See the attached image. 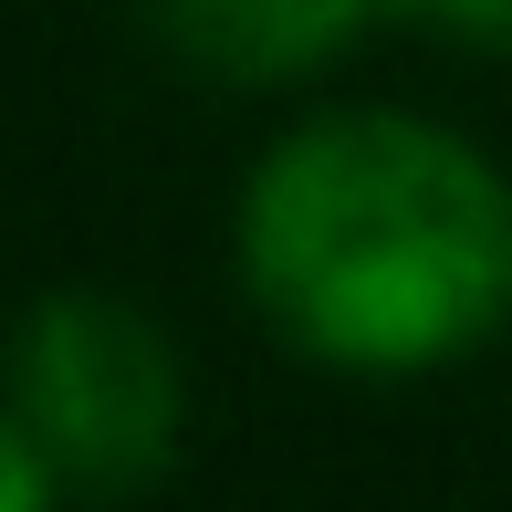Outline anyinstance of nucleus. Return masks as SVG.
Here are the masks:
<instances>
[{
	"label": "nucleus",
	"instance_id": "1",
	"mask_svg": "<svg viewBox=\"0 0 512 512\" xmlns=\"http://www.w3.org/2000/svg\"><path fill=\"white\" fill-rule=\"evenodd\" d=\"M241 283L324 366H450L512 314V178L418 115H314L251 168Z\"/></svg>",
	"mask_w": 512,
	"mask_h": 512
},
{
	"label": "nucleus",
	"instance_id": "2",
	"mask_svg": "<svg viewBox=\"0 0 512 512\" xmlns=\"http://www.w3.org/2000/svg\"><path fill=\"white\" fill-rule=\"evenodd\" d=\"M11 408L63 481L126 492L178 450V356L115 293H42L11 356Z\"/></svg>",
	"mask_w": 512,
	"mask_h": 512
},
{
	"label": "nucleus",
	"instance_id": "3",
	"mask_svg": "<svg viewBox=\"0 0 512 512\" xmlns=\"http://www.w3.org/2000/svg\"><path fill=\"white\" fill-rule=\"evenodd\" d=\"M147 21L209 74L283 84V74H314L324 53L356 42L366 0H147Z\"/></svg>",
	"mask_w": 512,
	"mask_h": 512
},
{
	"label": "nucleus",
	"instance_id": "4",
	"mask_svg": "<svg viewBox=\"0 0 512 512\" xmlns=\"http://www.w3.org/2000/svg\"><path fill=\"white\" fill-rule=\"evenodd\" d=\"M366 21H429L450 42H512V0H366Z\"/></svg>",
	"mask_w": 512,
	"mask_h": 512
},
{
	"label": "nucleus",
	"instance_id": "5",
	"mask_svg": "<svg viewBox=\"0 0 512 512\" xmlns=\"http://www.w3.org/2000/svg\"><path fill=\"white\" fill-rule=\"evenodd\" d=\"M53 450H42V439H32V418H0V512H42V502H53Z\"/></svg>",
	"mask_w": 512,
	"mask_h": 512
}]
</instances>
